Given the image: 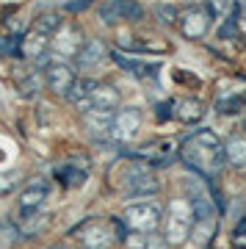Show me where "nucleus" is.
Segmentation results:
<instances>
[{"mask_svg": "<svg viewBox=\"0 0 246 249\" xmlns=\"http://www.w3.org/2000/svg\"><path fill=\"white\" fill-rule=\"evenodd\" d=\"M180 160L188 166V172L211 180L224 169L227 155H224V144L219 142V136L213 133V130H196L193 136H188L183 142Z\"/></svg>", "mask_w": 246, "mask_h": 249, "instance_id": "1", "label": "nucleus"}, {"mask_svg": "<svg viewBox=\"0 0 246 249\" xmlns=\"http://www.w3.org/2000/svg\"><path fill=\"white\" fill-rule=\"evenodd\" d=\"M124 224L133 232H155L163 224V211L155 202H136L127 205L124 211Z\"/></svg>", "mask_w": 246, "mask_h": 249, "instance_id": "2", "label": "nucleus"}, {"mask_svg": "<svg viewBox=\"0 0 246 249\" xmlns=\"http://www.w3.org/2000/svg\"><path fill=\"white\" fill-rule=\"evenodd\" d=\"M193 230V205L191 199H175L172 202V222L166 230V244H183Z\"/></svg>", "mask_w": 246, "mask_h": 249, "instance_id": "3", "label": "nucleus"}, {"mask_svg": "<svg viewBox=\"0 0 246 249\" xmlns=\"http://www.w3.org/2000/svg\"><path fill=\"white\" fill-rule=\"evenodd\" d=\"M141 130V111L139 108H119L114 114V124H111V139L119 144L133 142Z\"/></svg>", "mask_w": 246, "mask_h": 249, "instance_id": "4", "label": "nucleus"}, {"mask_svg": "<svg viewBox=\"0 0 246 249\" xmlns=\"http://www.w3.org/2000/svg\"><path fill=\"white\" fill-rule=\"evenodd\" d=\"M114 222L105 224V222H88L78 230V241L83 249H108L114 244V232H111Z\"/></svg>", "mask_w": 246, "mask_h": 249, "instance_id": "5", "label": "nucleus"}, {"mask_svg": "<svg viewBox=\"0 0 246 249\" xmlns=\"http://www.w3.org/2000/svg\"><path fill=\"white\" fill-rule=\"evenodd\" d=\"M75 70H72L70 64H64V61H53V64H47L44 67V83L50 86V89L55 91V94H70V89L75 86Z\"/></svg>", "mask_w": 246, "mask_h": 249, "instance_id": "6", "label": "nucleus"}, {"mask_svg": "<svg viewBox=\"0 0 246 249\" xmlns=\"http://www.w3.org/2000/svg\"><path fill=\"white\" fill-rule=\"evenodd\" d=\"M208 28H211V11L208 9H188L183 17H180V31H183V36H188V39L205 36Z\"/></svg>", "mask_w": 246, "mask_h": 249, "instance_id": "7", "label": "nucleus"}, {"mask_svg": "<svg viewBox=\"0 0 246 249\" xmlns=\"http://www.w3.org/2000/svg\"><path fill=\"white\" fill-rule=\"evenodd\" d=\"M55 178L61 180L67 188H75L80 183H86L88 178V160H80V158H70L55 166Z\"/></svg>", "mask_w": 246, "mask_h": 249, "instance_id": "8", "label": "nucleus"}, {"mask_svg": "<svg viewBox=\"0 0 246 249\" xmlns=\"http://www.w3.org/2000/svg\"><path fill=\"white\" fill-rule=\"evenodd\" d=\"M50 196V186L44 180H34L19 191V211H42V205Z\"/></svg>", "mask_w": 246, "mask_h": 249, "instance_id": "9", "label": "nucleus"}, {"mask_svg": "<svg viewBox=\"0 0 246 249\" xmlns=\"http://www.w3.org/2000/svg\"><path fill=\"white\" fill-rule=\"evenodd\" d=\"M114 114H116V111H97V108H88L86 114H83V124H86L88 136H94V139H103V136L111 133Z\"/></svg>", "mask_w": 246, "mask_h": 249, "instance_id": "10", "label": "nucleus"}, {"mask_svg": "<svg viewBox=\"0 0 246 249\" xmlns=\"http://www.w3.org/2000/svg\"><path fill=\"white\" fill-rule=\"evenodd\" d=\"M119 103H122V94L111 83H97L91 91V108H97V111H116Z\"/></svg>", "mask_w": 246, "mask_h": 249, "instance_id": "11", "label": "nucleus"}, {"mask_svg": "<svg viewBox=\"0 0 246 249\" xmlns=\"http://www.w3.org/2000/svg\"><path fill=\"white\" fill-rule=\"evenodd\" d=\"M108 55L105 45L100 42V39H91V42H83V47L78 50V67L80 70H94V67H100L103 64V58Z\"/></svg>", "mask_w": 246, "mask_h": 249, "instance_id": "12", "label": "nucleus"}, {"mask_svg": "<svg viewBox=\"0 0 246 249\" xmlns=\"http://www.w3.org/2000/svg\"><path fill=\"white\" fill-rule=\"evenodd\" d=\"M19 55L22 58H31V61H42L44 55H47V36L39 34V31H31L19 42Z\"/></svg>", "mask_w": 246, "mask_h": 249, "instance_id": "13", "label": "nucleus"}, {"mask_svg": "<svg viewBox=\"0 0 246 249\" xmlns=\"http://www.w3.org/2000/svg\"><path fill=\"white\" fill-rule=\"evenodd\" d=\"M205 114V108L199 100H193V97H185V100H177V103H172V116H177L180 122L185 124H193L196 119H202Z\"/></svg>", "mask_w": 246, "mask_h": 249, "instance_id": "14", "label": "nucleus"}, {"mask_svg": "<svg viewBox=\"0 0 246 249\" xmlns=\"http://www.w3.org/2000/svg\"><path fill=\"white\" fill-rule=\"evenodd\" d=\"M44 213L42 211H19L17 216V230L19 235H25V238H31V235H39V232L44 230Z\"/></svg>", "mask_w": 246, "mask_h": 249, "instance_id": "15", "label": "nucleus"}, {"mask_svg": "<svg viewBox=\"0 0 246 249\" xmlns=\"http://www.w3.org/2000/svg\"><path fill=\"white\" fill-rule=\"evenodd\" d=\"M94 86H97V83L91 78L75 80V86L70 89V94H67V97H70L72 103L80 108V111H88V108H91V91H94Z\"/></svg>", "mask_w": 246, "mask_h": 249, "instance_id": "16", "label": "nucleus"}, {"mask_svg": "<svg viewBox=\"0 0 246 249\" xmlns=\"http://www.w3.org/2000/svg\"><path fill=\"white\" fill-rule=\"evenodd\" d=\"M224 155H227L229 166L244 169V166H246V139H244V136H232V139L224 144Z\"/></svg>", "mask_w": 246, "mask_h": 249, "instance_id": "17", "label": "nucleus"}, {"mask_svg": "<svg viewBox=\"0 0 246 249\" xmlns=\"http://www.w3.org/2000/svg\"><path fill=\"white\" fill-rule=\"evenodd\" d=\"M124 191H127L130 196H152V194H158L160 191V180L155 178V172H150V175H144V178L133 180Z\"/></svg>", "mask_w": 246, "mask_h": 249, "instance_id": "18", "label": "nucleus"}, {"mask_svg": "<svg viewBox=\"0 0 246 249\" xmlns=\"http://www.w3.org/2000/svg\"><path fill=\"white\" fill-rule=\"evenodd\" d=\"M124 244L130 249H166V241L158 238L155 232H130Z\"/></svg>", "mask_w": 246, "mask_h": 249, "instance_id": "19", "label": "nucleus"}, {"mask_svg": "<svg viewBox=\"0 0 246 249\" xmlns=\"http://www.w3.org/2000/svg\"><path fill=\"white\" fill-rule=\"evenodd\" d=\"M114 55V61H119L127 72H133V75H155L158 72V64H144V61H136V58H127V55L122 53H111Z\"/></svg>", "mask_w": 246, "mask_h": 249, "instance_id": "20", "label": "nucleus"}, {"mask_svg": "<svg viewBox=\"0 0 246 249\" xmlns=\"http://www.w3.org/2000/svg\"><path fill=\"white\" fill-rule=\"evenodd\" d=\"M17 89H19V94H22V97H36V94L42 91V72L34 70V72H28V75H22Z\"/></svg>", "mask_w": 246, "mask_h": 249, "instance_id": "21", "label": "nucleus"}, {"mask_svg": "<svg viewBox=\"0 0 246 249\" xmlns=\"http://www.w3.org/2000/svg\"><path fill=\"white\" fill-rule=\"evenodd\" d=\"M235 6H238L235 0H208V11H211V17H219V19L232 17V9H235Z\"/></svg>", "mask_w": 246, "mask_h": 249, "instance_id": "22", "label": "nucleus"}, {"mask_svg": "<svg viewBox=\"0 0 246 249\" xmlns=\"http://www.w3.org/2000/svg\"><path fill=\"white\" fill-rule=\"evenodd\" d=\"M75 47H78V31H75V28H64V36L55 42V50L67 55V53H72ZM78 50H80V47H78Z\"/></svg>", "mask_w": 246, "mask_h": 249, "instance_id": "23", "label": "nucleus"}, {"mask_svg": "<svg viewBox=\"0 0 246 249\" xmlns=\"http://www.w3.org/2000/svg\"><path fill=\"white\" fill-rule=\"evenodd\" d=\"M116 3H119L122 19H141V17H144V9H141L136 0H116Z\"/></svg>", "mask_w": 246, "mask_h": 249, "instance_id": "24", "label": "nucleus"}, {"mask_svg": "<svg viewBox=\"0 0 246 249\" xmlns=\"http://www.w3.org/2000/svg\"><path fill=\"white\" fill-rule=\"evenodd\" d=\"M100 17H103V22H108V25L119 22V19H122L119 3H116V0H111V3H105V6H100Z\"/></svg>", "mask_w": 246, "mask_h": 249, "instance_id": "25", "label": "nucleus"}, {"mask_svg": "<svg viewBox=\"0 0 246 249\" xmlns=\"http://www.w3.org/2000/svg\"><path fill=\"white\" fill-rule=\"evenodd\" d=\"M36 31H39V34H53V31H58V17H55V14H44L42 19H39V22H36Z\"/></svg>", "mask_w": 246, "mask_h": 249, "instance_id": "26", "label": "nucleus"}, {"mask_svg": "<svg viewBox=\"0 0 246 249\" xmlns=\"http://www.w3.org/2000/svg\"><path fill=\"white\" fill-rule=\"evenodd\" d=\"M235 34H238V19L227 17L224 22H221V28H219V36L221 39H229V36H235Z\"/></svg>", "mask_w": 246, "mask_h": 249, "instance_id": "27", "label": "nucleus"}, {"mask_svg": "<svg viewBox=\"0 0 246 249\" xmlns=\"http://www.w3.org/2000/svg\"><path fill=\"white\" fill-rule=\"evenodd\" d=\"M14 183H17V172H3L0 175V196L9 194L11 188H14Z\"/></svg>", "mask_w": 246, "mask_h": 249, "instance_id": "28", "label": "nucleus"}, {"mask_svg": "<svg viewBox=\"0 0 246 249\" xmlns=\"http://www.w3.org/2000/svg\"><path fill=\"white\" fill-rule=\"evenodd\" d=\"M91 6V0H67L64 3V11H83Z\"/></svg>", "mask_w": 246, "mask_h": 249, "instance_id": "29", "label": "nucleus"}, {"mask_svg": "<svg viewBox=\"0 0 246 249\" xmlns=\"http://www.w3.org/2000/svg\"><path fill=\"white\" fill-rule=\"evenodd\" d=\"M238 6H241V14H246V0H235Z\"/></svg>", "mask_w": 246, "mask_h": 249, "instance_id": "30", "label": "nucleus"}, {"mask_svg": "<svg viewBox=\"0 0 246 249\" xmlns=\"http://www.w3.org/2000/svg\"><path fill=\"white\" fill-rule=\"evenodd\" d=\"M244 130H246V119H244Z\"/></svg>", "mask_w": 246, "mask_h": 249, "instance_id": "31", "label": "nucleus"}, {"mask_svg": "<svg viewBox=\"0 0 246 249\" xmlns=\"http://www.w3.org/2000/svg\"><path fill=\"white\" fill-rule=\"evenodd\" d=\"M61 249H72V247H61Z\"/></svg>", "mask_w": 246, "mask_h": 249, "instance_id": "32", "label": "nucleus"}]
</instances>
